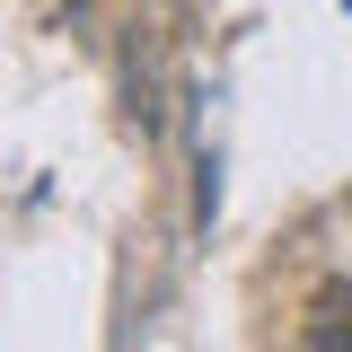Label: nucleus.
<instances>
[{"label":"nucleus","instance_id":"obj_1","mask_svg":"<svg viewBox=\"0 0 352 352\" xmlns=\"http://www.w3.org/2000/svg\"><path fill=\"white\" fill-rule=\"evenodd\" d=\"M300 344H352V291H326V300L308 308Z\"/></svg>","mask_w":352,"mask_h":352}]
</instances>
